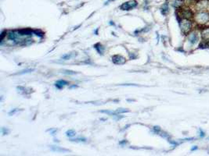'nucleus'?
Returning <instances> with one entry per match:
<instances>
[{
	"label": "nucleus",
	"instance_id": "1",
	"mask_svg": "<svg viewBox=\"0 0 209 156\" xmlns=\"http://www.w3.org/2000/svg\"><path fill=\"white\" fill-rule=\"evenodd\" d=\"M179 27L184 35H188L192 28V23L188 19H182L179 22Z\"/></svg>",
	"mask_w": 209,
	"mask_h": 156
},
{
	"label": "nucleus",
	"instance_id": "2",
	"mask_svg": "<svg viewBox=\"0 0 209 156\" xmlns=\"http://www.w3.org/2000/svg\"><path fill=\"white\" fill-rule=\"evenodd\" d=\"M195 20L199 24H205L209 21V13L207 12H200L195 16Z\"/></svg>",
	"mask_w": 209,
	"mask_h": 156
},
{
	"label": "nucleus",
	"instance_id": "3",
	"mask_svg": "<svg viewBox=\"0 0 209 156\" xmlns=\"http://www.w3.org/2000/svg\"><path fill=\"white\" fill-rule=\"evenodd\" d=\"M137 2L135 0H131L129 2H125L120 6V9L122 10H130L132 9H134L135 7L137 6Z\"/></svg>",
	"mask_w": 209,
	"mask_h": 156
},
{
	"label": "nucleus",
	"instance_id": "4",
	"mask_svg": "<svg viewBox=\"0 0 209 156\" xmlns=\"http://www.w3.org/2000/svg\"><path fill=\"white\" fill-rule=\"evenodd\" d=\"M179 17L182 19H191L194 17V13L189 9H182L179 11Z\"/></svg>",
	"mask_w": 209,
	"mask_h": 156
},
{
	"label": "nucleus",
	"instance_id": "5",
	"mask_svg": "<svg viewBox=\"0 0 209 156\" xmlns=\"http://www.w3.org/2000/svg\"><path fill=\"white\" fill-rule=\"evenodd\" d=\"M112 62L116 65H123L125 63V58L122 56L115 55L112 57Z\"/></svg>",
	"mask_w": 209,
	"mask_h": 156
},
{
	"label": "nucleus",
	"instance_id": "6",
	"mask_svg": "<svg viewBox=\"0 0 209 156\" xmlns=\"http://www.w3.org/2000/svg\"><path fill=\"white\" fill-rule=\"evenodd\" d=\"M68 81H66V80H59L55 83V87L58 89H62L65 87L66 85H68Z\"/></svg>",
	"mask_w": 209,
	"mask_h": 156
},
{
	"label": "nucleus",
	"instance_id": "7",
	"mask_svg": "<svg viewBox=\"0 0 209 156\" xmlns=\"http://www.w3.org/2000/svg\"><path fill=\"white\" fill-rule=\"evenodd\" d=\"M201 37L205 41H209V27L203 29L201 31Z\"/></svg>",
	"mask_w": 209,
	"mask_h": 156
},
{
	"label": "nucleus",
	"instance_id": "8",
	"mask_svg": "<svg viewBox=\"0 0 209 156\" xmlns=\"http://www.w3.org/2000/svg\"><path fill=\"white\" fill-rule=\"evenodd\" d=\"M94 47V48L97 51V52H98L99 54L100 55H103V52H104V50H105V48L103 47V46L101 45L100 43H96L95 46H93Z\"/></svg>",
	"mask_w": 209,
	"mask_h": 156
},
{
	"label": "nucleus",
	"instance_id": "9",
	"mask_svg": "<svg viewBox=\"0 0 209 156\" xmlns=\"http://www.w3.org/2000/svg\"><path fill=\"white\" fill-rule=\"evenodd\" d=\"M51 149L53 152H68L69 150L65 149V148H62L60 147H58V146H51Z\"/></svg>",
	"mask_w": 209,
	"mask_h": 156
},
{
	"label": "nucleus",
	"instance_id": "10",
	"mask_svg": "<svg viewBox=\"0 0 209 156\" xmlns=\"http://www.w3.org/2000/svg\"><path fill=\"white\" fill-rule=\"evenodd\" d=\"M189 40L191 44H195L197 41V35H195L194 33H193L191 35H189Z\"/></svg>",
	"mask_w": 209,
	"mask_h": 156
},
{
	"label": "nucleus",
	"instance_id": "11",
	"mask_svg": "<svg viewBox=\"0 0 209 156\" xmlns=\"http://www.w3.org/2000/svg\"><path fill=\"white\" fill-rule=\"evenodd\" d=\"M66 135H67V136H68V137H73V136H74L76 135V132H75L74 130H67V132H66Z\"/></svg>",
	"mask_w": 209,
	"mask_h": 156
},
{
	"label": "nucleus",
	"instance_id": "12",
	"mask_svg": "<svg viewBox=\"0 0 209 156\" xmlns=\"http://www.w3.org/2000/svg\"><path fill=\"white\" fill-rule=\"evenodd\" d=\"M100 113H105V114H107V115H110V116H114L117 115L118 113L115 112H113V111H110V110H102L100 111Z\"/></svg>",
	"mask_w": 209,
	"mask_h": 156
},
{
	"label": "nucleus",
	"instance_id": "13",
	"mask_svg": "<svg viewBox=\"0 0 209 156\" xmlns=\"http://www.w3.org/2000/svg\"><path fill=\"white\" fill-rule=\"evenodd\" d=\"M62 74H66V75H74V74H77V72L72 71V70H68V69H65V70H63V71H62Z\"/></svg>",
	"mask_w": 209,
	"mask_h": 156
},
{
	"label": "nucleus",
	"instance_id": "14",
	"mask_svg": "<svg viewBox=\"0 0 209 156\" xmlns=\"http://www.w3.org/2000/svg\"><path fill=\"white\" fill-rule=\"evenodd\" d=\"M168 5L165 4V6H163L162 9H161V13H162V14H163V15H166V14L168 13Z\"/></svg>",
	"mask_w": 209,
	"mask_h": 156
},
{
	"label": "nucleus",
	"instance_id": "15",
	"mask_svg": "<svg viewBox=\"0 0 209 156\" xmlns=\"http://www.w3.org/2000/svg\"><path fill=\"white\" fill-rule=\"evenodd\" d=\"M35 69H24V70H22V71L19 72L18 74H19V75H22V74H29V73H31V72L34 71Z\"/></svg>",
	"mask_w": 209,
	"mask_h": 156
},
{
	"label": "nucleus",
	"instance_id": "16",
	"mask_svg": "<svg viewBox=\"0 0 209 156\" xmlns=\"http://www.w3.org/2000/svg\"><path fill=\"white\" fill-rule=\"evenodd\" d=\"M71 141H75V142H85L86 139L84 137H79V138H75V139H71Z\"/></svg>",
	"mask_w": 209,
	"mask_h": 156
},
{
	"label": "nucleus",
	"instance_id": "17",
	"mask_svg": "<svg viewBox=\"0 0 209 156\" xmlns=\"http://www.w3.org/2000/svg\"><path fill=\"white\" fill-rule=\"evenodd\" d=\"M128 112H129V109H126V108H118L117 110H116V113H118V114H120V113H128Z\"/></svg>",
	"mask_w": 209,
	"mask_h": 156
},
{
	"label": "nucleus",
	"instance_id": "18",
	"mask_svg": "<svg viewBox=\"0 0 209 156\" xmlns=\"http://www.w3.org/2000/svg\"><path fill=\"white\" fill-rule=\"evenodd\" d=\"M72 57V54H66L63 55V56L61 57V58H63V60H68Z\"/></svg>",
	"mask_w": 209,
	"mask_h": 156
},
{
	"label": "nucleus",
	"instance_id": "19",
	"mask_svg": "<svg viewBox=\"0 0 209 156\" xmlns=\"http://www.w3.org/2000/svg\"><path fill=\"white\" fill-rule=\"evenodd\" d=\"M182 6V2H181V0H177V1H176L174 3V6L176 7V8H179V7Z\"/></svg>",
	"mask_w": 209,
	"mask_h": 156
},
{
	"label": "nucleus",
	"instance_id": "20",
	"mask_svg": "<svg viewBox=\"0 0 209 156\" xmlns=\"http://www.w3.org/2000/svg\"><path fill=\"white\" fill-rule=\"evenodd\" d=\"M9 133V130H8V129H7V128H4V127H2V134L3 135H7V134H8Z\"/></svg>",
	"mask_w": 209,
	"mask_h": 156
},
{
	"label": "nucleus",
	"instance_id": "21",
	"mask_svg": "<svg viewBox=\"0 0 209 156\" xmlns=\"http://www.w3.org/2000/svg\"><path fill=\"white\" fill-rule=\"evenodd\" d=\"M153 130H154V133H156V134H159L160 131H161V128L159 126H154Z\"/></svg>",
	"mask_w": 209,
	"mask_h": 156
},
{
	"label": "nucleus",
	"instance_id": "22",
	"mask_svg": "<svg viewBox=\"0 0 209 156\" xmlns=\"http://www.w3.org/2000/svg\"><path fill=\"white\" fill-rule=\"evenodd\" d=\"M18 110H19L18 108H14V109H13V110L10 111V112H9V116H13V115H14V114H15V113H17V112Z\"/></svg>",
	"mask_w": 209,
	"mask_h": 156
},
{
	"label": "nucleus",
	"instance_id": "23",
	"mask_svg": "<svg viewBox=\"0 0 209 156\" xmlns=\"http://www.w3.org/2000/svg\"><path fill=\"white\" fill-rule=\"evenodd\" d=\"M49 131L50 132V134H52V135H55V134L57 132V130H56V129H50V130H49Z\"/></svg>",
	"mask_w": 209,
	"mask_h": 156
},
{
	"label": "nucleus",
	"instance_id": "24",
	"mask_svg": "<svg viewBox=\"0 0 209 156\" xmlns=\"http://www.w3.org/2000/svg\"><path fill=\"white\" fill-rule=\"evenodd\" d=\"M127 144V141H125V140H123L122 141H121V142H119V144L120 145H122V146H124V145H125Z\"/></svg>",
	"mask_w": 209,
	"mask_h": 156
},
{
	"label": "nucleus",
	"instance_id": "25",
	"mask_svg": "<svg viewBox=\"0 0 209 156\" xmlns=\"http://www.w3.org/2000/svg\"><path fill=\"white\" fill-rule=\"evenodd\" d=\"M110 24H111V25H114V26H115V24H114V23H113L112 21L110 22Z\"/></svg>",
	"mask_w": 209,
	"mask_h": 156
},
{
	"label": "nucleus",
	"instance_id": "26",
	"mask_svg": "<svg viewBox=\"0 0 209 156\" xmlns=\"http://www.w3.org/2000/svg\"><path fill=\"white\" fill-rule=\"evenodd\" d=\"M73 87H77V86H76V85H74V86H71V87H70V88H73Z\"/></svg>",
	"mask_w": 209,
	"mask_h": 156
},
{
	"label": "nucleus",
	"instance_id": "27",
	"mask_svg": "<svg viewBox=\"0 0 209 156\" xmlns=\"http://www.w3.org/2000/svg\"><path fill=\"white\" fill-rule=\"evenodd\" d=\"M187 1H189V2H191V1H193V0H187Z\"/></svg>",
	"mask_w": 209,
	"mask_h": 156
},
{
	"label": "nucleus",
	"instance_id": "28",
	"mask_svg": "<svg viewBox=\"0 0 209 156\" xmlns=\"http://www.w3.org/2000/svg\"><path fill=\"white\" fill-rule=\"evenodd\" d=\"M113 1H114V0H113Z\"/></svg>",
	"mask_w": 209,
	"mask_h": 156
}]
</instances>
